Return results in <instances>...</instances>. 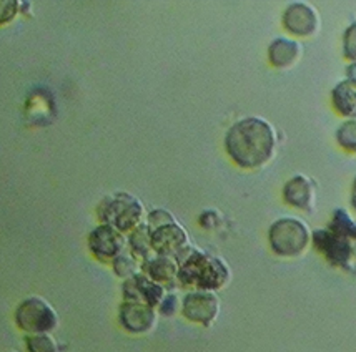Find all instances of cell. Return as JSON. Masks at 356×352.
I'll return each mask as SVG.
<instances>
[{
    "mask_svg": "<svg viewBox=\"0 0 356 352\" xmlns=\"http://www.w3.org/2000/svg\"><path fill=\"white\" fill-rule=\"evenodd\" d=\"M355 253H356V240H355Z\"/></svg>",
    "mask_w": 356,
    "mask_h": 352,
    "instance_id": "29",
    "label": "cell"
},
{
    "mask_svg": "<svg viewBox=\"0 0 356 352\" xmlns=\"http://www.w3.org/2000/svg\"><path fill=\"white\" fill-rule=\"evenodd\" d=\"M313 244L323 256L338 268L348 269L351 261L356 256L355 243L348 237L337 235L332 230H316L313 231Z\"/></svg>",
    "mask_w": 356,
    "mask_h": 352,
    "instance_id": "6",
    "label": "cell"
},
{
    "mask_svg": "<svg viewBox=\"0 0 356 352\" xmlns=\"http://www.w3.org/2000/svg\"><path fill=\"white\" fill-rule=\"evenodd\" d=\"M220 301L211 291H192L181 301V314L185 319L209 328L217 319Z\"/></svg>",
    "mask_w": 356,
    "mask_h": 352,
    "instance_id": "10",
    "label": "cell"
},
{
    "mask_svg": "<svg viewBox=\"0 0 356 352\" xmlns=\"http://www.w3.org/2000/svg\"><path fill=\"white\" fill-rule=\"evenodd\" d=\"M118 322L127 333L147 334L154 329L156 322L155 308L142 303H130L124 301L118 308Z\"/></svg>",
    "mask_w": 356,
    "mask_h": 352,
    "instance_id": "12",
    "label": "cell"
},
{
    "mask_svg": "<svg viewBox=\"0 0 356 352\" xmlns=\"http://www.w3.org/2000/svg\"><path fill=\"white\" fill-rule=\"evenodd\" d=\"M129 244L125 235L110 224H99L88 235V249L99 261L112 262L117 256L125 251Z\"/></svg>",
    "mask_w": 356,
    "mask_h": 352,
    "instance_id": "9",
    "label": "cell"
},
{
    "mask_svg": "<svg viewBox=\"0 0 356 352\" xmlns=\"http://www.w3.org/2000/svg\"><path fill=\"white\" fill-rule=\"evenodd\" d=\"M337 143L343 150L356 153V120H345L337 130Z\"/></svg>",
    "mask_w": 356,
    "mask_h": 352,
    "instance_id": "20",
    "label": "cell"
},
{
    "mask_svg": "<svg viewBox=\"0 0 356 352\" xmlns=\"http://www.w3.org/2000/svg\"><path fill=\"white\" fill-rule=\"evenodd\" d=\"M200 224L207 230H211V228H217L218 226V215L215 211H205L200 216Z\"/></svg>",
    "mask_w": 356,
    "mask_h": 352,
    "instance_id": "26",
    "label": "cell"
},
{
    "mask_svg": "<svg viewBox=\"0 0 356 352\" xmlns=\"http://www.w3.org/2000/svg\"><path fill=\"white\" fill-rule=\"evenodd\" d=\"M346 78H356V63H350L346 69Z\"/></svg>",
    "mask_w": 356,
    "mask_h": 352,
    "instance_id": "28",
    "label": "cell"
},
{
    "mask_svg": "<svg viewBox=\"0 0 356 352\" xmlns=\"http://www.w3.org/2000/svg\"><path fill=\"white\" fill-rule=\"evenodd\" d=\"M152 246H154L155 254L173 258L178 262L192 251L188 235H186L184 226H180L178 223L167 224V226L152 231Z\"/></svg>",
    "mask_w": 356,
    "mask_h": 352,
    "instance_id": "7",
    "label": "cell"
},
{
    "mask_svg": "<svg viewBox=\"0 0 356 352\" xmlns=\"http://www.w3.org/2000/svg\"><path fill=\"white\" fill-rule=\"evenodd\" d=\"M112 268L115 271V274L122 279H129L132 276L138 274V268H142V262H140L137 258L134 256L132 251H125L117 256L115 260L112 261Z\"/></svg>",
    "mask_w": 356,
    "mask_h": 352,
    "instance_id": "19",
    "label": "cell"
},
{
    "mask_svg": "<svg viewBox=\"0 0 356 352\" xmlns=\"http://www.w3.org/2000/svg\"><path fill=\"white\" fill-rule=\"evenodd\" d=\"M145 223L148 224V228H150V231H155V230H159V228L167 226V224L177 223V219H175V216L170 213V211L162 210V208H156V210L150 211V213L147 215Z\"/></svg>",
    "mask_w": 356,
    "mask_h": 352,
    "instance_id": "22",
    "label": "cell"
},
{
    "mask_svg": "<svg viewBox=\"0 0 356 352\" xmlns=\"http://www.w3.org/2000/svg\"><path fill=\"white\" fill-rule=\"evenodd\" d=\"M343 55L346 60L356 63V22L350 24L343 33Z\"/></svg>",
    "mask_w": 356,
    "mask_h": 352,
    "instance_id": "23",
    "label": "cell"
},
{
    "mask_svg": "<svg viewBox=\"0 0 356 352\" xmlns=\"http://www.w3.org/2000/svg\"><path fill=\"white\" fill-rule=\"evenodd\" d=\"M283 28L293 37H313L320 31V15L308 2H291L282 15Z\"/></svg>",
    "mask_w": 356,
    "mask_h": 352,
    "instance_id": "8",
    "label": "cell"
},
{
    "mask_svg": "<svg viewBox=\"0 0 356 352\" xmlns=\"http://www.w3.org/2000/svg\"><path fill=\"white\" fill-rule=\"evenodd\" d=\"M332 105L338 115L356 120V78H345L332 90Z\"/></svg>",
    "mask_w": 356,
    "mask_h": 352,
    "instance_id": "16",
    "label": "cell"
},
{
    "mask_svg": "<svg viewBox=\"0 0 356 352\" xmlns=\"http://www.w3.org/2000/svg\"><path fill=\"white\" fill-rule=\"evenodd\" d=\"M25 344L29 352H58V347L50 334H29Z\"/></svg>",
    "mask_w": 356,
    "mask_h": 352,
    "instance_id": "21",
    "label": "cell"
},
{
    "mask_svg": "<svg viewBox=\"0 0 356 352\" xmlns=\"http://www.w3.org/2000/svg\"><path fill=\"white\" fill-rule=\"evenodd\" d=\"M178 265V283L195 291L213 292L230 281L227 262L198 249H192Z\"/></svg>",
    "mask_w": 356,
    "mask_h": 352,
    "instance_id": "2",
    "label": "cell"
},
{
    "mask_svg": "<svg viewBox=\"0 0 356 352\" xmlns=\"http://www.w3.org/2000/svg\"><path fill=\"white\" fill-rule=\"evenodd\" d=\"M225 150L236 167L258 169L277 153L278 137L273 125L260 117L235 121L225 133Z\"/></svg>",
    "mask_w": 356,
    "mask_h": 352,
    "instance_id": "1",
    "label": "cell"
},
{
    "mask_svg": "<svg viewBox=\"0 0 356 352\" xmlns=\"http://www.w3.org/2000/svg\"><path fill=\"white\" fill-rule=\"evenodd\" d=\"M97 216L102 224H110L118 231L132 233L147 219L145 206L134 194L120 192L105 196L97 206Z\"/></svg>",
    "mask_w": 356,
    "mask_h": 352,
    "instance_id": "3",
    "label": "cell"
},
{
    "mask_svg": "<svg viewBox=\"0 0 356 352\" xmlns=\"http://www.w3.org/2000/svg\"><path fill=\"white\" fill-rule=\"evenodd\" d=\"M283 199L296 210L312 211L316 203V186L308 176L295 175L283 186Z\"/></svg>",
    "mask_w": 356,
    "mask_h": 352,
    "instance_id": "13",
    "label": "cell"
},
{
    "mask_svg": "<svg viewBox=\"0 0 356 352\" xmlns=\"http://www.w3.org/2000/svg\"><path fill=\"white\" fill-rule=\"evenodd\" d=\"M328 230H332L337 235L348 237L355 243L356 240V221L351 218L350 213L343 208H338V210L333 211L332 221H330Z\"/></svg>",
    "mask_w": 356,
    "mask_h": 352,
    "instance_id": "18",
    "label": "cell"
},
{
    "mask_svg": "<svg viewBox=\"0 0 356 352\" xmlns=\"http://www.w3.org/2000/svg\"><path fill=\"white\" fill-rule=\"evenodd\" d=\"M178 311V298L175 294H167L159 306V312L162 316L170 317Z\"/></svg>",
    "mask_w": 356,
    "mask_h": 352,
    "instance_id": "25",
    "label": "cell"
},
{
    "mask_svg": "<svg viewBox=\"0 0 356 352\" xmlns=\"http://www.w3.org/2000/svg\"><path fill=\"white\" fill-rule=\"evenodd\" d=\"M122 294H124L125 301L148 304L152 308H159L165 296H167L162 284L152 281L143 273H138L132 276V278L125 279L124 286H122Z\"/></svg>",
    "mask_w": 356,
    "mask_h": 352,
    "instance_id": "11",
    "label": "cell"
},
{
    "mask_svg": "<svg viewBox=\"0 0 356 352\" xmlns=\"http://www.w3.org/2000/svg\"><path fill=\"white\" fill-rule=\"evenodd\" d=\"M303 47L298 40L288 37H277L268 45V60L275 69L286 70L295 67L302 58Z\"/></svg>",
    "mask_w": 356,
    "mask_h": 352,
    "instance_id": "15",
    "label": "cell"
},
{
    "mask_svg": "<svg viewBox=\"0 0 356 352\" xmlns=\"http://www.w3.org/2000/svg\"><path fill=\"white\" fill-rule=\"evenodd\" d=\"M268 241L275 254L282 258H298L307 253L313 241V233L302 219L280 218L270 226Z\"/></svg>",
    "mask_w": 356,
    "mask_h": 352,
    "instance_id": "4",
    "label": "cell"
},
{
    "mask_svg": "<svg viewBox=\"0 0 356 352\" xmlns=\"http://www.w3.org/2000/svg\"><path fill=\"white\" fill-rule=\"evenodd\" d=\"M15 322L29 334H50L58 326V316L47 301L27 298L17 308Z\"/></svg>",
    "mask_w": 356,
    "mask_h": 352,
    "instance_id": "5",
    "label": "cell"
},
{
    "mask_svg": "<svg viewBox=\"0 0 356 352\" xmlns=\"http://www.w3.org/2000/svg\"><path fill=\"white\" fill-rule=\"evenodd\" d=\"M129 249L140 262L150 260L155 256L154 246H152V231L147 223L140 224L129 236Z\"/></svg>",
    "mask_w": 356,
    "mask_h": 352,
    "instance_id": "17",
    "label": "cell"
},
{
    "mask_svg": "<svg viewBox=\"0 0 356 352\" xmlns=\"http://www.w3.org/2000/svg\"><path fill=\"white\" fill-rule=\"evenodd\" d=\"M142 273L147 274L152 281L162 284L165 290H172L175 287L178 283V269H180V265H178L177 260L168 256H152L150 260L142 262Z\"/></svg>",
    "mask_w": 356,
    "mask_h": 352,
    "instance_id": "14",
    "label": "cell"
},
{
    "mask_svg": "<svg viewBox=\"0 0 356 352\" xmlns=\"http://www.w3.org/2000/svg\"><path fill=\"white\" fill-rule=\"evenodd\" d=\"M0 6H2V17H0L2 24L12 22L20 12V2H17V0H7V2H2Z\"/></svg>",
    "mask_w": 356,
    "mask_h": 352,
    "instance_id": "24",
    "label": "cell"
},
{
    "mask_svg": "<svg viewBox=\"0 0 356 352\" xmlns=\"http://www.w3.org/2000/svg\"><path fill=\"white\" fill-rule=\"evenodd\" d=\"M351 206H353V210L356 211V176L353 180V185H351Z\"/></svg>",
    "mask_w": 356,
    "mask_h": 352,
    "instance_id": "27",
    "label": "cell"
}]
</instances>
